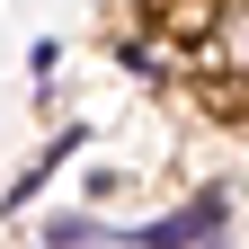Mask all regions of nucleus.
I'll return each instance as SVG.
<instances>
[{
	"label": "nucleus",
	"instance_id": "f03ea898",
	"mask_svg": "<svg viewBox=\"0 0 249 249\" xmlns=\"http://www.w3.org/2000/svg\"><path fill=\"white\" fill-rule=\"evenodd\" d=\"M196 71L205 80H249V0H213L196 27Z\"/></svg>",
	"mask_w": 249,
	"mask_h": 249
},
{
	"label": "nucleus",
	"instance_id": "f257e3e1",
	"mask_svg": "<svg viewBox=\"0 0 249 249\" xmlns=\"http://www.w3.org/2000/svg\"><path fill=\"white\" fill-rule=\"evenodd\" d=\"M223 223H231V187H205L196 205H178V213H160V223L124 231V249H213Z\"/></svg>",
	"mask_w": 249,
	"mask_h": 249
},
{
	"label": "nucleus",
	"instance_id": "20e7f679",
	"mask_svg": "<svg viewBox=\"0 0 249 249\" xmlns=\"http://www.w3.org/2000/svg\"><path fill=\"white\" fill-rule=\"evenodd\" d=\"M116 62H134V71H142V80H169V53H151L142 36H134V45H116Z\"/></svg>",
	"mask_w": 249,
	"mask_h": 249
},
{
	"label": "nucleus",
	"instance_id": "7ed1b4c3",
	"mask_svg": "<svg viewBox=\"0 0 249 249\" xmlns=\"http://www.w3.org/2000/svg\"><path fill=\"white\" fill-rule=\"evenodd\" d=\"M98 240H107V231L89 223V213H62V223L45 231V249H98Z\"/></svg>",
	"mask_w": 249,
	"mask_h": 249
}]
</instances>
